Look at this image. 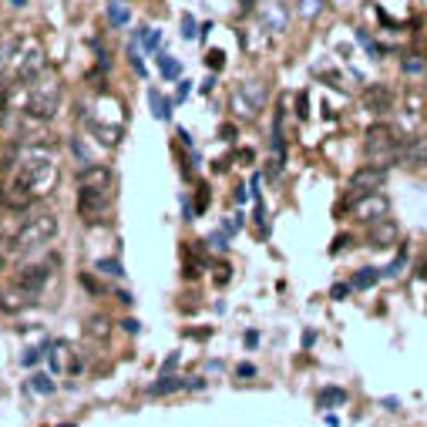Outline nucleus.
<instances>
[{"instance_id":"nucleus-1","label":"nucleus","mask_w":427,"mask_h":427,"mask_svg":"<svg viewBox=\"0 0 427 427\" xmlns=\"http://www.w3.org/2000/svg\"><path fill=\"white\" fill-rule=\"evenodd\" d=\"M14 182L24 185L27 192H34L38 198L40 195H47L54 189V182H57V158H54V152H47V148H40V145L24 148Z\"/></svg>"},{"instance_id":"nucleus-2","label":"nucleus","mask_w":427,"mask_h":427,"mask_svg":"<svg viewBox=\"0 0 427 427\" xmlns=\"http://www.w3.org/2000/svg\"><path fill=\"white\" fill-rule=\"evenodd\" d=\"M57 216H51V212H40V216H34V219H27L17 233H14V239H10V256H27V253H38V249H44L54 235H57Z\"/></svg>"},{"instance_id":"nucleus-3","label":"nucleus","mask_w":427,"mask_h":427,"mask_svg":"<svg viewBox=\"0 0 427 427\" xmlns=\"http://www.w3.org/2000/svg\"><path fill=\"white\" fill-rule=\"evenodd\" d=\"M363 155L370 158L374 165H384L390 158L400 155V138L390 125H370L367 128V138H363ZM387 168V165H384Z\"/></svg>"},{"instance_id":"nucleus-4","label":"nucleus","mask_w":427,"mask_h":427,"mask_svg":"<svg viewBox=\"0 0 427 427\" xmlns=\"http://www.w3.org/2000/svg\"><path fill=\"white\" fill-rule=\"evenodd\" d=\"M61 108V84L57 78H47L31 84V98H27V112L34 118H54Z\"/></svg>"},{"instance_id":"nucleus-5","label":"nucleus","mask_w":427,"mask_h":427,"mask_svg":"<svg viewBox=\"0 0 427 427\" xmlns=\"http://www.w3.org/2000/svg\"><path fill=\"white\" fill-rule=\"evenodd\" d=\"M108 212H112V192L108 189H81L78 192V216L88 226L108 222Z\"/></svg>"},{"instance_id":"nucleus-6","label":"nucleus","mask_w":427,"mask_h":427,"mask_svg":"<svg viewBox=\"0 0 427 427\" xmlns=\"http://www.w3.org/2000/svg\"><path fill=\"white\" fill-rule=\"evenodd\" d=\"M44 71V54H40L38 44H27V51L21 54V44H17V54L10 57V75L21 81H34Z\"/></svg>"},{"instance_id":"nucleus-7","label":"nucleus","mask_w":427,"mask_h":427,"mask_svg":"<svg viewBox=\"0 0 427 427\" xmlns=\"http://www.w3.org/2000/svg\"><path fill=\"white\" fill-rule=\"evenodd\" d=\"M384 182H387V168L384 165H363V168H357L350 175V192H353V198L357 195H370L377 192Z\"/></svg>"},{"instance_id":"nucleus-8","label":"nucleus","mask_w":427,"mask_h":427,"mask_svg":"<svg viewBox=\"0 0 427 427\" xmlns=\"http://www.w3.org/2000/svg\"><path fill=\"white\" fill-rule=\"evenodd\" d=\"M78 189H112V182H115V172L108 168V165H94V161H88V165H81L78 168Z\"/></svg>"},{"instance_id":"nucleus-9","label":"nucleus","mask_w":427,"mask_h":427,"mask_svg":"<svg viewBox=\"0 0 427 427\" xmlns=\"http://www.w3.org/2000/svg\"><path fill=\"white\" fill-rule=\"evenodd\" d=\"M353 216H360L363 222H377V219L387 216V198L377 192L357 195V198H353Z\"/></svg>"},{"instance_id":"nucleus-10","label":"nucleus","mask_w":427,"mask_h":427,"mask_svg":"<svg viewBox=\"0 0 427 427\" xmlns=\"http://www.w3.org/2000/svg\"><path fill=\"white\" fill-rule=\"evenodd\" d=\"M397 239H400V229H397L393 219H377V222L370 226V235H367V242H370L374 249H384V246L397 242Z\"/></svg>"},{"instance_id":"nucleus-11","label":"nucleus","mask_w":427,"mask_h":427,"mask_svg":"<svg viewBox=\"0 0 427 427\" xmlns=\"http://www.w3.org/2000/svg\"><path fill=\"white\" fill-rule=\"evenodd\" d=\"M47 276H51V270H47V263H40V266H27V270H21V276H17V286H21V293H40V286L47 283Z\"/></svg>"},{"instance_id":"nucleus-12","label":"nucleus","mask_w":427,"mask_h":427,"mask_svg":"<svg viewBox=\"0 0 427 427\" xmlns=\"http://www.w3.org/2000/svg\"><path fill=\"white\" fill-rule=\"evenodd\" d=\"M400 161L407 168H427V138H414L404 152H400Z\"/></svg>"},{"instance_id":"nucleus-13","label":"nucleus","mask_w":427,"mask_h":427,"mask_svg":"<svg viewBox=\"0 0 427 427\" xmlns=\"http://www.w3.org/2000/svg\"><path fill=\"white\" fill-rule=\"evenodd\" d=\"M363 101L374 108V112H387L390 105V91L387 88H380V84H370L367 91H363Z\"/></svg>"},{"instance_id":"nucleus-14","label":"nucleus","mask_w":427,"mask_h":427,"mask_svg":"<svg viewBox=\"0 0 427 427\" xmlns=\"http://www.w3.org/2000/svg\"><path fill=\"white\" fill-rule=\"evenodd\" d=\"M148 105H152V115H155L158 121H168V118H172V101H168L161 91H155V88L148 91Z\"/></svg>"},{"instance_id":"nucleus-15","label":"nucleus","mask_w":427,"mask_h":427,"mask_svg":"<svg viewBox=\"0 0 427 427\" xmlns=\"http://www.w3.org/2000/svg\"><path fill=\"white\" fill-rule=\"evenodd\" d=\"M105 14H108V24H112V27H128V21H131V14H128V7H125L121 0H112V3L105 7Z\"/></svg>"},{"instance_id":"nucleus-16","label":"nucleus","mask_w":427,"mask_h":427,"mask_svg":"<svg viewBox=\"0 0 427 427\" xmlns=\"http://www.w3.org/2000/svg\"><path fill=\"white\" fill-rule=\"evenodd\" d=\"M380 276H384L380 270H374V266H363V270L350 279V286H353V289H370V286H377V279H380Z\"/></svg>"},{"instance_id":"nucleus-17","label":"nucleus","mask_w":427,"mask_h":427,"mask_svg":"<svg viewBox=\"0 0 427 427\" xmlns=\"http://www.w3.org/2000/svg\"><path fill=\"white\" fill-rule=\"evenodd\" d=\"M88 128L98 135V142H105V145H112L115 148L118 145V138H121V128H108V125H98V121H91L88 118Z\"/></svg>"},{"instance_id":"nucleus-18","label":"nucleus","mask_w":427,"mask_h":427,"mask_svg":"<svg viewBox=\"0 0 427 427\" xmlns=\"http://www.w3.org/2000/svg\"><path fill=\"white\" fill-rule=\"evenodd\" d=\"M182 387H185V380H182V377H161L158 384H152V393L161 397V393H175V390H182Z\"/></svg>"},{"instance_id":"nucleus-19","label":"nucleus","mask_w":427,"mask_h":427,"mask_svg":"<svg viewBox=\"0 0 427 427\" xmlns=\"http://www.w3.org/2000/svg\"><path fill=\"white\" fill-rule=\"evenodd\" d=\"M326 404H347V390H344V387L320 390V407H326Z\"/></svg>"},{"instance_id":"nucleus-20","label":"nucleus","mask_w":427,"mask_h":427,"mask_svg":"<svg viewBox=\"0 0 427 427\" xmlns=\"http://www.w3.org/2000/svg\"><path fill=\"white\" fill-rule=\"evenodd\" d=\"M158 68H161V78H168V81L179 78V61L172 54H158Z\"/></svg>"},{"instance_id":"nucleus-21","label":"nucleus","mask_w":427,"mask_h":427,"mask_svg":"<svg viewBox=\"0 0 427 427\" xmlns=\"http://www.w3.org/2000/svg\"><path fill=\"white\" fill-rule=\"evenodd\" d=\"M400 68H404L407 75H421V71H424V61H421V54H407V57H400Z\"/></svg>"},{"instance_id":"nucleus-22","label":"nucleus","mask_w":427,"mask_h":427,"mask_svg":"<svg viewBox=\"0 0 427 427\" xmlns=\"http://www.w3.org/2000/svg\"><path fill=\"white\" fill-rule=\"evenodd\" d=\"M142 40H145L148 51H155L158 44H161V31H158V27H145V31H142Z\"/></svg>"},{"instance_id":"nucleus-23","label":"nucleus","mask_w":427,"mask_h":427,"mask_svg":"<svg viewBox=\"0 0 427 427\" xmlns=\"http://www.w3.org/2000/svg\"><path fill=\"white\" fill-rule=\"evenodd\" d=\"M94 270L108 272V276H121V263H118V259H98V263H94Z\"/></svg>"},{"instance_id":"nucleus-24","label":"nucleus","mask_w":427,"mask_h":427,"mask_svg":"<svg viewBox=\"0 0 427 427\" xmlns=\"http://www.w3.org/2000/svg\"><path fill=\"white\" fill-rule=\"evenodd\" d=\"M31 380H34L31 387L38 390V393H51V390H54V384H51V377H44V374H38V377H31Z\"/></svg>"},{"instance_id":"nucleus-25","label":"nucleus","mask_w":427,"mask_h":427,"mask_svg":"<svg viewBox=\"0 0 427 427\" xmlns=\"http://www.w3.org/2000/svg\"><path fill=\"white\" fill-rule=\"evenodd\" d=\"M182 38H185V40L195 38V17H192V14H182Z\"/></svg>"},{"instance_id":"nucleus-26","label":"nucleus","mask_w":427,"mask_h":427,"mask_svg":"<svg viewBox=\"0 0 427 427\" xmlns=\"http://www.w3.org/2000/svg\"><path fill=\"white\" fill-rule=\"evenodd\" d=\"M350 289H353L350 283H337V286H330V300H347Z\"/></svg>"},{"instance_id":"nucleus-27","label":"nucleus","mask_w":427,"mask_h":427,"mask_svg":"<svg viewBox=\"0 0 427 427\" xmlns=\"http://www.w3.org/2000/svg\"><path fill=\"white\" fill-rule=\"evenodd\" d=\"M128 61H131V68H135V75H138V78H145V64H142V57H138V51H135V47L128 51Z\"/></svg>"},{"instance_id":"nucleus-28","label":"nucleus","mask_w":427,"mask_h":427,"mask_svg":"<svg viewBox=\"0 0 427 427\" xmlns=\"http://www.w3.org/2000/svg\"><path fill=\"white\" fill-rule=\"evenodd\" d=\"M91 333H94V337H98V333L105 337V333H108V320H105V316H94V320H91Z\"/></svg>"},{"instance_id":"nucleus-29","label":"nucleus","mask_w":427,"mask_h":427,"mask_svg":"<svg viewBox=\"0 0 427 427\" xmlns=\"http://www.w3.org/2000/svg\"><path fill=\"white\" fill-rule=\"evenodd\" d=\"M205 64H212V68H216V71H219V68H222V64H226V54H222V51H212V54H209V57H205Z\"/></svg>"},{"instance_id":"nucleus-30","label":"nucleus","mask_w":427,"mask_h":427,"mask_svg":"<svg viewBox=\"0 0 427 427\" xmlns=\"http://www.w3.org/2000/svg\"><path fill=\"white\" fill-rule=\"evenodd\" d=\"M307 108H310V101H307V94H300V98H296V115H300V118H307V115H310Z\"/></svg>"},{"instance_id":"nucleus-31","label":"nucleus","mask_w":427,"mask_h":427,"mask_svg":"<svg viewBox=\"0 0 427 427\" xmlns=\"http://www.w3.org/2000/svg\"><path fill=\"white\" fill-rule=\"evenodd\" d=\"M347 242H350V235H347V233L337 235V239H333V246H330V253H340V249H347Z\"/></svg>"},{"instance_id":"nucleus-32","label":"nucleus","mask_w":427,"mask_h":427,"mask_svg":"<svg viewBox=\"0 0 427 427\" xmlns=\"http://www.w3.org/2000/svg\"><path fill=\"white\" fill-rule=\"evenodd\" d=\"M189 91H192V81H182V84H179V91H175V98H179V101H185V98H189Z\"/></svg>"},{"instance_id":"nucleus-33","label":"nucleus","mask_w":427,"mask_h":427,"mask_svg":"<svg viewBox=\"0 0 427 427\" xmlns=\"http://www.w3.org/2000/svg\"><path fill=\"white\" fill-rule=\"evenodd\" d=\"M235 374H239V377H253V374H256V367H253V363H239V367H235Z\"/></svg>"},{"instance_id":"nucleus-34","label":"nucleus","mask_w":427,"mask_h":427,"mask_svg":"<svg viewBox=\"0 0 427 427\" xmlns=\"http://www.w3.org/2000/svg\"><path fill=\"white\" fill-rule=\"evenodd\" d=\"M212 88H216V78H212V75H209V78H205L202 84H198V91H202V94H209Z\"/></svg>"},{"instance_id":"nucleus-35","label":"nucleus","mask_w":427,"mask_h":427,"mask_svg":"<svg viewBox=\"0 0 427 427\" xmlns=\"http://www.w3.org/2000/svg\"><path fill=\"white\" fill-rule=\"evenodd\" d=\"M121 326H125V330H128V333H138V330H142V323H138V320H125V323H121Z\"/></svg>"},{"instance_id":"nucleus-36","label":"nucleus","mask_w":427,"mask_h":427,"mask_svg":"<svg viewBox=\"0 0 427 427\" xmlns=\"http://www.w3.org/2000/svg\"><path fill=\"white\" fill-rule=\"evenodd\" d=\"M175 363H179V353H172V357H168V360H165V367H161V370H165V374H168V370H172V367H175Z\"/></svg>"},{"instance_id":"nucleus-37","label":"nucleus","mask_w":427,"mask_h":427,"mask_svg":"<svg viewBox=\"0 0 427 427\" xmlns=\"http://www.w3.org/2000/svg\"><path fill=\"white\" fill-rule=\"evenodd\" d=\"M40 353L38 350H27V353H24V363H27V367H31V363H34V360H38Z\"/></svg>"},{"instance_id":"nucleus-38","label":"nucleus","mask_w":427,"mask_h":427,"mask_svg":"<svg viewBox=\"0 0 427 427\" xmlns=\"http://www.w3.org/2000/svg\"><path fill=\"white\" fill-rule=\"evenodd\" d=\"M384 407H387V411H397V407H400V400H397V397H387V400H384Z\"/></svg>"},{"instance_id":"nucleus-39","label":"nucleus","mask_w":427,"mask_h":427,"mask_svg":"<svg viewBox=\"0 0 427 427\" xmlns=\"http://www.w3.org/2000/svg\"><path fill=\"white\" fill-rule=\"evenodd\" d=\"M259 344V333H246V347H256Z\"/></svg>"},{"instance_id":"nucleus-40","label":"nucleus","mask_w":427,"mask_h":427,"mask_svg":"<svg viewBox=\"0 0 427 427\" xmlns=\"http://www.w3.org/2000/svg\"><path fill=\"white\" fill-rule=\"evenodd\" d=\"M61 427H75V424H61Z\"/></svg>"}]
</instances>
